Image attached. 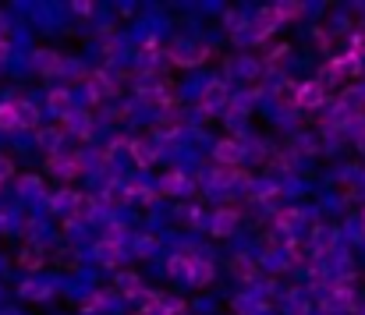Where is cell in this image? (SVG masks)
Wrapping results in <instances>:
<instances>
[{"label":"cell","mask_w":365,"mask_h":315,"mask_svg":"<svg viewBox=\"0 0 365 315\" xmlns=\"http://www.w3.org/2000/svg\"><path fill=\"white\" fill-rule=\"evenodd\" d=\"M50 110H57V113H71V96H68L64 89H53V93H50Z\"/></svg>","instance_id":"10"},{"label":"cell","mask_w":365,"mask_h":315,"mask_svg":"<svg viewBox=\"0 0 365 315\" xmlns=\"http://www.w3.org/2000/svg\"><path fill=\"white\" fill-rule=\"evenodd\" d=\"M224 96H227L224 82H210V86L202 89V100H199V103L206 106V110H213V106H220V103H224Z\"/></svg>","instance_id":"4"},{"label":"cell","mask_w":365,"mask_h":315,"mask_svg":"<svg viewBox=\"0 0 365 315\" xmlns=\"http://www.w3.org/2000/svg\"><path fill=\"white\" fill-rule=\"evenodd\" d=\"M323 96H327V93H323V86H319V82H305V86L298 89V96H294V100H298V106H319L323 103Z\"/></svg>","instance_id":"2"},{"label":"cell","mask_w":365,"mask_h":315,"mask_svg":"<svg viewBox=\"0 0 365 315\" xmlns=\"http://www.w3.org/2000/svg\"><path fill=\"white\" fill-rule=\"evenodd\" d=\"M36 64L43 68V75H50V71H57V68H61V57H57V53H50V50H39V53H36Z\"/></svg>","instance_id":"9"},{"label":"cell","mask_w":365,"mask_h":315,"mask_svg":"<svg viewBox=\"0 0 365 315\" xmlns=\"http://www.w3.org/2000/svg\"><path fill=\"white\" fill-rule=\"evenodd\" d=\"M0 128H4V131H18V128H21L18 103H0Z\"/></svg>","instance_id":"5"},{"label":"cell","mask_w":365,"mask_h":315,"mask_svg":"<svg viewBox=\"0 0 365 315\" xmlns=\"http://www.w3.org/2000/svg\"><path fill=\"white\" fill-rule=\"evenodd\" d=\"M50 170L61 174V177H75V174L82 170V160H78V156H68V160H57V156H53V160H50Z\"/></svg>","instance_id":"3"},{"label":"cell","mask_w":365,"mask_h":315,"mask_svg":"<svg viewBox=\"0 0 365 315\" xmlns=\"http://www.w3.org/2000/svg\"><path fill=\"white\" fill-rule=\"evenodd\" d=\"M242 145H238V142H220V145H217V160H220V163H242Z\"/></svg>","instance_id":"6"},{"label":"cell","mask_w":365,"mask_h":315,"mask_svg":"<svg viewBox=\"0 0 365 315\" xmlns=\"http://www.w3.org/2000/svg\"><path fill=\"white\" fill-rule=\"evenodd\" d=\"M4 177H11V163H7V160H0V181H4Z\"/></svg>","instance_id":"16"},{"label":"cell","mask_w":365,"mask_h":315,"mask_svg":"<svg viewBox=\"0 0 365 315\" xmlns=\"http://www.w3.org/2000/svg\"><path fill=\"white\" fill-rule=\"evenodd\" d=\"M75 11H78V14H93V4H86V0H75Z\"/></svg>","instance_id":"15"},{"label":"cell","mask_w":365,"mask_h":315,"mask_svg":"<svg viewBox=\"0 0 365 315\" xmlns=\"http://www.w3.org/2000/svg\"><path fill=\"white\" fill-rule=\"evenodd\" d=\"M131 153H135V160H138V163H153V149H149V145L135 142V145H131Z\"/></svg>","instance_id":"13"},{"label":"cell","mask_w":365,"mask_h":315,"mask_svg":"<svg viewBox=\"0 0 365 315\" xmlns=\"http://www.w3.org/2000/svg\"><path fill=\"white\" fill-rule=\"evenodd\" d=\"M294 223H298V212L294 210L287 212V216H280V227H294Z\"/></svg>","instance_id":"14"},{"label":"cell","mask_w":365,"mask_h":315,"mask_svg":"<svg viewBox=\"0 0 365 315\" xmlns=\"http://www.w3.org/2000/svg\"><path fill=\"white\" fill-rule=\"evenodd\" d=\"M192 269H199L192 259H185V255H174V259H170V273H178V277H185V280H195Z\"/></svg>","instance_id":"7"},{"label":"cell","mask_w":365,"mask_h":315,"mask_svg":"<svg viewBox=\"0 0 365 315\" xmlns=\"http://www.w3.org/2000/svg\"><path fill=\"white\" fill-rule=\"evenodd\" d=\"M0 39H4V14H0Z\"/></svg>","instance_id":"17"},{"label":"cell","mask_w":365,"mask_h":315,"mask_svg":"<svg viewBox=\"0 0 365 315\" xmlns=\"http://www.w3.org/2000/svg\"><path fill=\"white\" fill-rule=\"evenodd\" d=\"M188 185H185V174H167L163 177V192H185Z\"/></svg>","instance_id":"12"},{"label":"cell","mask_w":365,"mask_h":315,"mask_svg":"<svg viewBox=\"0 0 365 315\" xmlns=\"http://www.w3.org/2000/svg\"><path fill=\"white\" fill-rule=\"evenodd\" d=\"M170 61L174 64H202L206 61V50H199V46H188V43H174L170 46Z\"/></svg>","instance_id":"1"},{"label":"cell","mask_w":365,"mask_h":315,"mask_svg":"<svg viewBox=\"0 0 365 315\" xmlns=\"http://www.w3.org/2000/svg\"><path fill=\"white\" fill-rule=\"evenodd\" d=\"M18 120H21V128H36V120H39V110L29 103H18Z\"/></svg>","instance_id":"11"},{"label":"cell","mask_w":365,"mask_h":315,"mask_svg":"<svg viewBox=\"0 0 365 315\" xmlns=\"http://www.w3.org/2000/svg\"><path fill=\"white\" fill-rule=\"evenodd\" d=\"M273 14H277V21H284V18H302V14H305V4H277Z\"/></svg>","instance_id":"8"}]
</instances>
